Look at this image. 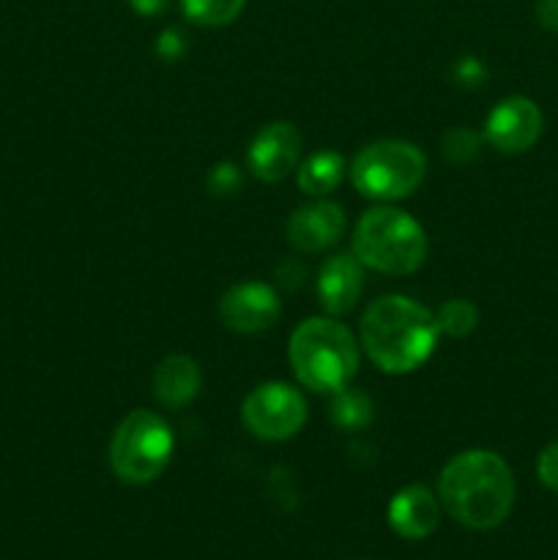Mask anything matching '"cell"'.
Segmentation results:
<instances>
[{
    "label": "cell",
    "instance_id": "1",
    "mask_svg": "<svg viewBox=\"0 0 558 560\" xmlns=\"http://www.w3.org/2000/svg\"><path fill=\"white\" fill-rule=\"evenodd\" d=\"M441 506L470 530H492L514 506V476L487 448H470L449 459L438 479Z\"/></svg>",
    "mask_w": 558,
    "mask_h": 560
},
{
    "label": "cell",
    "instance_id": "2",
    "mask_svg": "<svg viewBox=\"0 0 558 560\" xmlns=\"http://www.w3.org/2000/svg\"><path fill=\"white\" fill-rule=\"evenodd\" d=\"M435 342V315L405 295H383L361 317V348L388 375H403L425 364Z\"/></svg>",
    "mask_w": 558,
    "mask_h": 560
},
{
    "label": "cell",
    "instance_id": "3",
    "mask_svg": "<svg viewBox=\"0 0 558 560\" xmlns=\"http://www.w3.org/2000/svg\"><path fill=\"white\" fill-rule=\"evenodd\" d=\"M290 366L310 392L337 394L359 370V342L342 323L310 317L290 337Z\"/></svg>",
    "mask_w": 558,
    "mask_h": 560
},
{
    "label": "cell",
    "instance_id": "4",
    "mask_svg": "<svg viewBox=\"0 0 558 560\" xmlns=\"http://www.w3.org/2000/svg\"><path fill=\"white\" fill-rule=\"evenodd\" d=\"M353 255L372 271L405 277L427 260V235L405 211L372 208L356 224Z\"/></svg>",
    "mask_w": 558,
    "mask_h": 560
},
{
    "label": "cell",
    "instance_id": "5",
    "mask_svg": "<svg viewBox=\"0 0 558 560\" xmlns=\"http://www.w3.org/2000/svg\"><path fill=\"white\" fill-rule=\"evenodd\" d=\"M173 432L148 410L126 416L109 441V468L126 485H148L159 479L173 459Z\"/></svg>",
    "mask_w": 558,
    "mask_h": 560
},
{
    "label": "cell",
    "instance_id": "6",
    "mask_svg": "<svg viewBox=\"0 0 558 560\" xmlns=\"http://www.w3.org/2000/svg\"><path fill=\"white\" fill-rule=\"evenodd\" d=\"M425 175V153L405 140H377L361 148L350 162V180L370 200H399L414 195Z\"/></svg>",
    "mask_w": 558,
    "mask_h": 560
},
{
    "label": "cell",
    "instance_id": "7",
    "mask_svg": "<svg viewBox=\"0 0 558 560\" xmlns=\"http://www.w3.org/2000/svg\"><path fill=\"white\" fill-rule=\"evenodd\" d=\"M241 419L263 441H288L304 427L306 402L288 383H263L244 399Z\"/></svg>",
    "mask_w": 558,
    "mask_h": 560
},
{
    "label": "cell",
    "instance_id": "8",
    "mask_svg": "<svg viewBox=\"0 0 558 560\" xmlns=\"http://www.w3.org/2000/svg\"><path fill=\"white\" fill-rule=\"evenodd\" d=\"M542 109L525 96H509L501 104H496L485 124V137L492 148L503 153H523L539 140Z\"/></svg>",
    "mask_w": 558,
    "mask_h": 560
},
{
    "label": "cell",
    "instance_id": "9",
    "mask_svg": "<svg viewBox=\"0 0 558 560\" xmlns=\"http://www.w3.org/2000/svg\"><path fill=\"white\" fill-rule=\"evenodd\" d=\"M279 295L263 282H241L219 301V317L235 334H260L277 323Z\"/></svg>",
    "mask_w": 558,
    "mask_h": 560
},
{
    "label": "cell",
    "instance_id": "10",
    "mask_svg": "<svg viewBox=\"0 0 558 560\" xmlns=\"http://www.w3.org/2000/svg\"><path fill=\"white\" fill-rule=\"evenodd\" d=\"M301 145V131L288 120L263 126L249 145V170L266 184L282 180L299 167Z\"/></svg>",
    "mask_w": 558,
    "mask_h": 560
},
{
    "label": "cell",
    "instance_id": "11",
    "mask_svg": "<svg viewBox=\"0 0 558 560\" xmlns=\"http://www.w3.org/2000/svg\"><path fill=\"white\" fill-rule=\"evenodd\" d=\"M288 241L293 249L315 255L337 244L345 233V211L332 200H315L295 208L288 219Z\"/></svg>",
    "mask_w": 558,
    "mask_h": 560
},
{
    "label": "cell",
    "instance_id": "12",
    "mask_svg": "<svg viewBox=\"0 0 558 560\" xmlns=\"http://www.w3.org/2000/svg\"><path fill=\"white\" fill-rule=\"evenodd\" d=\"M364 290V266L353 252H342L323 262L317 273V299L328 315H345Z\"/></svg>",
    "mask_w": 558,
    "mask_h": 560
},
{
    "label": "cell",
    "instance_id": "13",
    "mask_svg": "<svg viewBox=\"0 0 558 560\" xmlns=\"http://www.w3.org/2000/svg\"><path fill=\"white\" fill-rule=\"evenodd\" d=\"M388 523L403 539H427L441 523V498L421 485L405 487L388 503Z\"/></svg>",
    "mask_w": 558,
    "mask_h": 560
},
{
    "label": "cell",
    "instance_id": "14",
    "mask_svg": "<svg viewBox=\"0 0 558 560\" xmlns=\"http://www.w3.org/2000/svg\"><path fill=\"white\" fill-rule=\"evenodd\" d=\"M202 375L189 355H167L153 370V394L164 408H186L200 394Z\"/></svg>",
    "mask_w": 558,
    "mask_h": 560
},
{
    "label": "cell",
    "instance_id": "15",
    "mask_svg": "<svg viewBox=\"0 0 558 560\" xmlns=\"http://www.w3.org/2000/svg\"><path fill=\"white\" fill-rule=\"evenodd\" d=\"M345 175V159L337 151H321L315 156H310L306 162H301L299 167V186L301 191L312 197L328 195L332 189H337L339 180Z\"/></svg>",
    "mask_w": 558,
    "mask_h": 560
},
{
    "label": "cell",
    "instance_id": "16",
    "mask_svg": "<svg viewBox=\"0 0 558 560\" xmlns=\"http://www.w3.org/2000/svg\"><path fill=\"white\" fill-rule=\"evenodd\" d=\"M246 0H181V9L195 25L222 27L241 16Z\"/></svg>",
    "mask_w": 558,
    "mask_h": 560
},
{
    "label": "cell",
    "instance_id": "17",
    "mask_svg": "<svg viewBox=\"0 0 558 560\" xmlns=\"http://www.w3.org/2000/svg\"><path fill=\"white\" fill-rule=\"evenodd\" d=\"M332 419L342 430H361V427H367L372 421V399L367 394L345 386L342 392L334 394Z\"/></svg>",
    "mask_w": 558,
    "mask_h": 560
},
{
    "label": "cell",
    "instance_id": "18",
    "mask_svg": "<svg viewBox=\"0 0 558 560\" xmlns=\"http://www.w3.org/2000/svg\"><path fill=\"white\" fill-rule=\"evenodd\" d=\"M476 323H479V312H476V306L465 299L446 301V304L435 312L438 334H446V337L454 339L468 337L476 328Z\"/></svg>",
    "mask_w": 558,
    "mask_h": 560
},
{
    "label": "cell",
    "instance_id": "19",
    "mask_svg": "<svg viewBox=\"0 0 558 560\" xmlns=\"http://www.w3.org/2000/svg\"><path fill=\"white\" fill-rule=\"evenodd\" d=\"M479 153V135L465 126H457V129L446 131L443 137V156L454 164H468L470 159H476Z\"/></svg>",
    "mask_w": 558,
    "mask_h": 560
},
{
    "label": "cell",
    "instance_id": "20",
    "mask_svg": "<svg viewBox=\"0 0 558 560\" xmlns=\"http://www.w3.org/2000/svg\"><path fill=\"white\" fill-rule=\"evenodd\" d=\"M239 186L241 173L235 164L222 162L208 173V189H211V195H233V191H239Z\"/></svg>",
    "mask_w": 558,
    "mask_h": 560
},
{
    "label": "cell",
    "instance_id": "21",
    "mask_svg": "<svg viewBox=\"0 0 558 560\" xmlns=\"http://www.w3.org/2000/svg\"><path fill=\"white\" fill-rule=\"evenodd\" d=\"M536 476H539V481L547 490L558 492V441L542 448L539 459H536Z\"/></svg>",
    "mask_w": 558,
    "mask_h": 560
},
{
    "label": "cell",
    "instance_id": "22",
    "mask_svg": "<svg viewBox=\"0 0 558 560\" xmlns=\"http://www.w3.org/2000/svg\"><path fill=\"white\" fill-rule=\"evenodd\" d=\"M186 49V42L184 36H181V31H175V27H170V31H164L162 36H159V55L167 60H178L181 55H184Z\"/></svg>",
    "mask_w": 558,
    "mask_h": 560
},
{
    "label": "cell",
    "instance_id": "23",
    "mask_svg": "<svg viewBox=\"0 0 558 560\" xmlns=\"http://www.w3.org/2000/svg\"><path fill=\"white\" fill-rule=\"evenodd\" d=\"M536 22L545 31H558V0H536Z\"/></svg>",
    "mask_w": 558,
    "mask_h": 560
},
{
    "label": "cell",
    "instance_id": "24",
    "mask_svg": "<svg viewBox=\"0 0 558 560\" xmlns=\"http://www.w3.org/2000/svg\"><path fill=\"white\" fill-rule=\"evenodd\" d=\"M167 3H170V0H129L131 9H135L137 14H142V16L162 14V11L167 9Z\"/></svg>",
    "mask_w": 558,
    "mask_h": 560
}]
</instances>
